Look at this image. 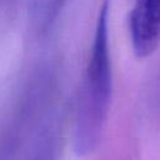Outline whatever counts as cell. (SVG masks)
<instances>
[{
    "label": "cell",
    "instance_id": "2",
    "mask_svg": "<svg viewBox=\"0 0 160 160\" xmlns=\"http://www.w3.org/2000/svg\"><path fill=\"white\" fill-rule=\"evenodd\" d=\"M129 31L135 55H151L160 45V0H134Z\"/></svg>",
    "mask_w": 160,
    "mask_h": 160
},
{
    "label": "cell",
    "instance_id": "1",
    "mask_svg": "<svg viewBox=\"0 0 160 160\" xmlns=\"http://www.w3.org/2000/svg\"><path fill=\"white\" fill-rule=\"evenodd\" d=\"M109 1L100 8L96 30L88 64L82 106L79 110L78 138L79 149L89 150L98 141L106 119L111 89V62L109 52Z\"/></svg>",
    "mask_w": 160,
    "mask_h": 160
}]
</instances>
